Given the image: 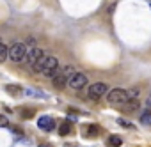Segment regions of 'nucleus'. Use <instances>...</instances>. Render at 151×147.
Returning <instances> with one entry per match:
<instances>
[{
    "mask_svg": "<svg viewBox=\"0 0 151 147\" xmlns=\"http://www.w3.org/2000/svg\"><path fill=\"white\" fill-rule=\"evenodd\" d=\"M107 101H109V105H112V106H119V108H123V106L128 103L126 91H124V89H112V91H109Z\"/></svg>",
    "mask_w": 151,
    "mask_h": 147,
    "instance_id": "f257e3e1",
    "label": "nucleus"
},
{
    "mask_svg": "<svg viewBox=\"0 0 151 147\" xmlns=\"http://www.w3.org/2000/svg\"><path fill=\"white\" fill-rule=\"evenodd\" d=\"M27 46L23 43H14L11 48H9V59L13 62H25L27 59Z\"/></svg>",
    "mask_w": 151,
    "mask_h": 147,
    "instance_id": "f03ea898",
    "label": "nucleus"
},
{
    "mask_svg": "<svg viewBox=\"0 0 151 147\" xmlns=\"http://www.w3.org/2000/svg\"><path fill=\"white\" fill-rule=\"evenodd\" d=\"M59 60H57V57H48V60H46V64H45V69H43V73L41 75H45L46 78H55L57 76V73H59Z\"/></svg>",
    "mask_w": 151,
    "mask_h": 147,
    "instance_id": "7ed1b4c3",
    "label": "nucleus"
},
{
    "mask_svg": "<svg viewBox=\"0 0 151 147\" xmlns=\"http://www.w3.org/2000/svg\"><path fill=\"white\" fill-rule=\"evenodd\" d=\"M87 85V76L84 73H73L68 80V87H71L73 91H80Z\"/></svg>",
    "mask_w": 151,
    "mask_h": 147,
    "instance_id": "20e7f679",
    "label": "nucleus"
},
{
    "mask_svg": "<svg viewBox=\"0 0 151 147\" xmlns=\"http://www.w3.org/2000/svg\"><path fill=\"white\" fill-rule=\"evenodd\" d=\"M107 91H109L107 83H101V82H98V83H93V85H89V89H87V96H89L91 99H98L100 96L107 94Z\"/></svg>",
    "mask_w": 151,
    "mask_h": 147,
    "instance_id": "39448f33",
    "label": "nucleus"
},
{
    "mask_svg": "<svg viewBox=\"0 0 151 147\" xmlns=\"http://www.w3.org/2000/svg\"><path fill=\"white\" fill-rule=\"evenodd\" d=\"M43 53H45L43 50H39V48H32V50H29V51H27V59H25V62L32 67V66L41 59V55H43Z\"/></svg>",
    "mask_w": 151,
    "mask_h": 147,
    "instance_id": "423d86ee",
    "label": "nucleus"
},
{
    "mask_svg": "<svg viewBox=\"0 0 151 147\" xmlns=\"http://www.w3.org/2000/svg\"><path fill=\"white\" fill-rule=\"evenodd\" d=\"M53 126H55V122H53V119L50 115H41L37 119V128H41L43 131H52Z\"/></svg>",
    "mask_w": 151,
    "mask_h": 147,
    "instance_id": "0eeeda50",
    "label": "nucleus"
},
{
    "mask_svg": "<svg viewBox=\"0 0 151 147\" xmlns=\"http://www.w3.org/2000/svg\"><path fill=\"white\" fill-rule=\"evenodd\" d=\"M48 57H50V55H48V51H45V53L41 55V59L32 66V71H34V73H43V69H45V64H46Z\"/></svg>",
    "mask_w": 151,
    "mask_h": 147,
    "instance_id": "6e6552de",
    "label": "nucleus"
},
{
    "mask_svg": "<svg viewBox=\"0 0 151 147\" xmlns=\"http://www.w3.org/2000/svg\"><path fill=\"white\" fill-rule=\"evenodd\" d=\"M68 80H69V78L64 76L62 73H57V76L53 78V87H55V89H64V87L68 85Z\"/></svg>",
    "mask_w": 151,
    "mask_h": 147,
    "instance_id": "1a4fd4ad",
    "label": "nucleus"
},
{
    "mask_svg": "<svg viewBox=\"0 0 151 147\" xmlns=\"http://www.w3.org/2000/svg\"><path fill=\"white\" fill-rule=\"evenodd\" d=\"M121 143H123V138L117 136V135H112V136H109V140H107V145H109V147H119Z\"/></svg>",
    "mask_w": 151,
    "mask_h": 147,
    "instance_id": "9d476101",
    "label": "nucleus"
},
{
    "mask_svg": "<svg viewBox=\"0 0 151 147\" xmlns=\"http://www.w3.org/2000/svg\"><path fill=\"white\" fill-rule=\"evenodd\" d=\"M139 94H140V91L139 89H128L126 91V96H128V101H139Z\"/></svg>",
    "mask_w": 151,
    "mask_h": 147,
    "instance_id": "9b49d317",
    "label": "nucleus"
},
{
    "mask_svg": "<svg viewBox=\"0 0 151 147\" xmlns=\"http://www.w3.org/2000/svg\"><path fill=\"white\" fill-rule=\"evenodd\" d=\"M140 122L144 126H151V110H144L140 115Z\"/></svg>",
    "mask_w": 151,
    "mask_h": 147,
    "instance_id": "f8f14e48",
    "label": "nucleus"
},
{
    "mask_svg": "<svg viewBox=\"0 0 151 147\" xmlns=\"http://www.w3.org/2000/svg\"><path fill=\"white\" fill-rule=\"evenodd\" d=\"M7 57H9V48L4 43H0V64H2Z\"/></svg>",
    "mask_w": 151,
    "mask_h": 147,
    "instance_id": "ddd939ff",
    "label": "nucleus"
},
{
    "mask_svg": "<svg viewBox=\"0 0 151 147\" xmlns=\"http://www.w3.org/2000/svg\"><path fill=\"white\" fill-rule=\"evenodd\" d=\"M139 108V101H128L124 106H123V110L126 112V113H130V112H133V110H137Z\"/></svg>",
    "mask_w": 151,
    "mask_h": 147,
    "instance_id": "4468645a",
    "label": "nucleus"
},
{
    "mask_svg": "<svg viewBox=\"0 0 151 147\" xmlns=\"http://www.w3.org/2000/svg\"><path fill=\"white\" fill-rule=\"evenodd\" d=\"M6 91H7V92H11L13 96H20V94L23 92V89H22V87H16V85H7V87H6Z\"/></svg>",
    "mask_w": 151,
    "mask_h": 147,
    "instance_id": "2eb2a0df",
    "label": "nucleus"
},
{
    "mask_svg": "<svg viewBox=\"0 0 151 147\" xmlns=\"http://www.w3.org/2000/svg\"><path fill=\"white\" fill-rule=\"evenodd\" d=\"M71 131V124L69 122H64L62 126H60V129H59V133H60V136H64V135H68Z\"/></svg>",
    "mask_w": 151,
    "mask_h": 147,
    "instance_id": "dca6fc26",
    "label": "nucleus"
},
{
    "mask_svg": "<svg viewBox=\"0 0 151 147\" xmlns=\"http://www.w3.org/2000/svg\"><path fill=\"white\" fill-rule=\"evenodd\" d=\"M117 122H119V126H123V128H132V124H130L128 121H124V119H117Z\"/></svg>",
    "mask_w": 151,
    "mask_h": 147,
    "instance_id": "f3484780",
    "label": "nucleus"
},
{
    "mask_svg": "<svg viewBox=\"0 0 151 147\" xmlns=\"http://www.w3.org/2000/svg\"><path fill=\"white\" fill-rule=\"evenodd\" d=\"M9 122H7V117H4V115H0V128H4V126H7Z\"/></svg>",
    "mask_w": 151,
    "mask_h": 147,
    "instance_id": "a211bd4d",
    "label": "nucleus"
},
{
    "mask_svg": "<svg viewBox=\"0 0 151 147\" xmlns=\"http://www.w3.org/2000/svg\"><path fill=\"white\" fill-rule=\"evenodd\" d=\"M37 147H52L50 143H41V145H37Z\"/></svg>",
    "mask_w": 151,
    "mask_h": 147,
    "instance_id": "6ab92c4d",
    "label": "nucleus"
},
{
    "mask_svg": "<svg viewBox=\"0 0 151 147\" xmlns=\"http://www.w3.org/2000/svg\"><path fill=\"white\" fill-rule=\"evenodd\" d=\"M0 43H2V41H0Z\"/></svg>",
    "mask_w": 151,
    "mask_h": 147,
    "instance_id": "aec40b11",
    "label": "nucleus"
}]
</instances>
